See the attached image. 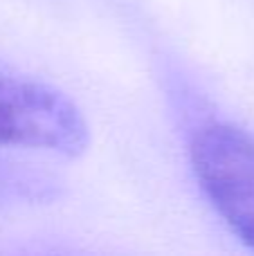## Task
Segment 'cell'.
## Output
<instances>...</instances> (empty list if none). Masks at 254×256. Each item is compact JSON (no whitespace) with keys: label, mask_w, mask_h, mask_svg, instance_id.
Segmentation results:
<instances>
[{"label":"cell","mask_w":254,"mask_h":256,"mask_svg":"<svg viewBox=\"0 0 254 256\" xmlns=\"http://www.w3.org/2000/svg\"><path fill=\"white\" fill-rule=\"evenodd\" d=\"M88 142V124L70 97L38 81L0 74V146L74 158Z\"/></svg>","instance_id":"cell-1"},{"label":"cell","mask_w":254,"mask_h":256,"mask_svg":"<svg viewBox=\"0 0 254 256\" xmlns=\"http://www.w3.org/2000/svg\"><path fill=\"white\" fill-rule=\"evenodd\" d=\"M192 164L216 212L254 250V137L232 124H210L194 135Z\"/></svg>","instance_id":"cell-2"}]
</instances>
